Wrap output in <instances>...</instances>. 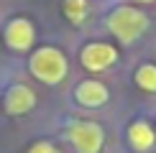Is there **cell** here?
<instances>
[{
	"mask_svg": "<svg viewBox=\"0 0 156 153\" xmlns=\"http://www.w3.org/2000/svg\"><path fill=\"white\" fill-rule=\"evenodd\" d=\"M67 138L77 153H100L105 145V130L95 120H72L67 125Z\"/></svg>",
	"mask_w": 156,
	"mask_h": 153,
	"instance_id": "3957f363",
	"label": "cell"
},
{
	"mask_svg": "<svg viewBox=\"0 0 156 153\" xmlns=\"http://www.w3.org/2000/svg\"><path fill=\"white\" fill-rule=\"evenodd\" d=\"M136 84H138L144 92H151L156 94V64L151 61H146V64H141L138 69H136Z\"/></svg>",
	"mask_w": 156,
	"mask_h": 153,
	"instance_id": "9c48e42d",
	"label": "cell"
},
{
	"mask_svg": "<svg viewBox=\"0 0 156 153\" xmlns=\"http://www.w3.org/2000/svg\"><path fill=\"white\" fill-rule=\"evenodd\" d=\"M28 69L41 84L56 87L69 74V59L56 46H41V49H34V54L28 59Z\"/></svg>",
	"mask_w": 156,
	"mask_h": 153,
	"instance_id": "6da1fadb",
	"label": "cell"
},
{
	"mask_svg": "<svg viewBox=\"0 0 156 153\" xmlns=\"http://www.w3.org/2000/svg\"><path fill=\"white\" fill-rule=\"evenodd\" d=\"M3 41H5V46H8V49L18 51V54L34 49V43H36V28H34V23H31L28 18H23V15L10 18V21L5 23Z\"/></svg>",
	"mask_w": 156,
	"mask_h": 153,
	"instance_id": "5b68a950",
	"label": "cell"
},
{
	"mask_svg": "<svg viewBox=\"0 0 156 153\" xmlns=\"http://www.w3.org/2000/svg\"><path fill=\"white\" fill-rule=\"evenodd\" d=\"M26 153H59V151H56V145L49 143V140H36Z\"/></svg>",
	"mask_w": 156,
	"mask_h": 153,
	"instance_id": "8fae6325",
	"label": "cell"
},
{
	"mask_svg": "<svg viewBox=\"0 0 156 153\" xmlns=\"http://www.w3.org/2000/svg\"><path fill=\"white\" fill-rule=\"evenodd\" d=\"M126 138H128V145H131L133 151H138V153H148L156 145V130L144 117L133 120V123L126 127Z\"/></svg>",
	"mask_w": 156,
	"mask_h": 153,
	"instance_id": "52a82bcc",
	"label": "cell"
},
{
	"mask_svg": "<svg viewBox=\"0 0 156 153\" xmlns=\"http://www.w3.org/2000/svg\"><path fill=\"white\" fill-rule=\"evenodd\" d=\"M62 10H64V18H67L69 23L80 25L84 23V18H87V0H64L62 3Z\"/></svg>",
	"mask_w": 156,
	"mask_h": 153,
	"instance_id": "30bf717a",
	"label": "cell"
},
{
	"mask_svg": "<svg viewBox=\"0 0 156 153\" xmlns=\"http://www.w3.org/2000/svg\"><path fill=\"white\" fill-rule=\"evenodd\" d=\"M36 92H34V87H28V84H13L8 87V92H5V97H3V110L5 115H10V117H21V115H28L31 110L36 107Z\"/></svg>",
	"mask_w": 156,
	"mask_h": 153,
	"instance_id": "8992f818",
	"label": "cell"
},
{
	"mask_svg": "<svg viewBox=\"0 0 156 153\" xmlns=\"http://www.w3.org/2000/svg\"><path fill=\"white\" fill-rule=\"evenodd\" d=\"M133 3H138V5H148V3H154V0H133Z\"/></svg>",
	"mask_w": 156,
	"mask_h": 153,
	"instance_id": "7c38bea8",
	"label": "cell"
},
{
	"mask_svg": "<svg viewBox=\"0 0 156 153\" xmlns=\"http://www.w3.org/2000/svg\"><path fill=\"white\" fill-rule=\"evenodd\" d=\"M74 100L80 102L82 107H102L110 100V92L102 82L97 79H82L74 89Z\"/></svg>",
	"mask_w": 156,
	"mask_h": 153,
	"instance_id": "ba28073f",
	"label": "cell"
},
{
	"mask_svg": "<svg viewBox=\"0 0 156 153\" xmlns=\"http://www.w3.org/2000/svg\"><path fill=\"white\" fill-rule=\"evenodd\" d=\"M108 31L118 38V43L123 46H131L136 43L148 28V15L141 8L133 5H118L115 10H110V15L105 18Z\"/></svg>",
	"mask_w": 156,
	"mask_h": 153,
	"instance_id": "7a4b0ae2",
	"label": "cell"
},
{
	"mask_svg": "<svg viewBox=\"0 0 156 153\" xmlns=\"http://www.w3.org/2000/svg\"><path fill=\"white\" fill-rule=\"evenodd\" d=\"M118 61V49L108 41H90L80 49V64L82 69L92 74H100V72H108L113 64Z\"/></svg>",
	"mask_w": 156,
	"mask_h": 153,
	"instance_id": "277c9868",
	"label": "cell"
}]
</instances>
